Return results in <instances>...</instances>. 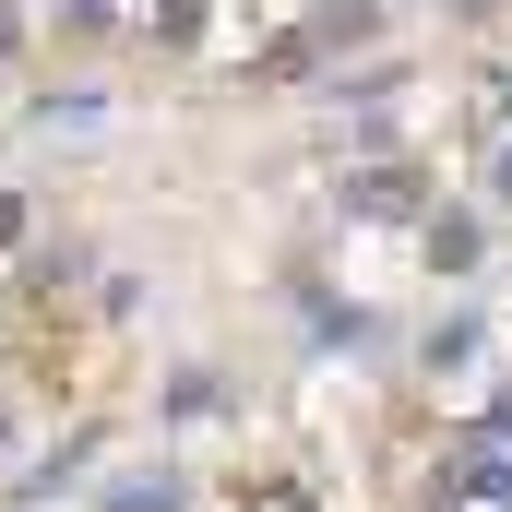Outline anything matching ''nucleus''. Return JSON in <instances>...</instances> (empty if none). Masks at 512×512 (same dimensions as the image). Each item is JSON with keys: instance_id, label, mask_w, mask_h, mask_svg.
I'll return each mask as SVG.
<instances>
[{"instance_id": "4", "label": "nucleus", "mask_w": 512, "mask_h": 512, "mask_svg": "<svg viewBox=\"0 0 512 512\" xmlns=\"http://www.w3.org/2000/svg\"><path fill=\"white\" fill-rule=\"evenodd\" d=\"M155 36H167V48H191V36H203V0H155Z\"/></svg>"}, {"instance_id": "11", "label": "nucleus", "mask_w": 512, "mask_h": 512, "mask_svg": "<svg viewBox=\"0 0 512 512\" xmlns=\"http://www.w3.org/2000/svg\"><path fill=\"white\" fill-rule=\"evenodd\" d=\"M453 12H489V0H453Z\"/></svg>"}, {"instance_id": "5", "label": "nucleus", "mask_w": 512, "mask_h": 512, "mask_svg": "<svg viewBox=\"0 0 512 512\" xmlns=\"http://www.w3.org/2000/svg\"><path fill=\"white\" fill-rule=\"evenodd\" d=\"M108 512H179V489L155 477V489H120V501H108Z\"/></svg>"}, {"instance_id": "3", "label": "nucleus", "mask_w": 512, "mask_h": 512, "mask_svg": "<svg viewBox=\"0 0 512 512\" xmlns=\"http://www.w3.org/2000/svg\"><path fill=\"white\" fill-rule=\"evenodd\" d=\"M453 489H465V501H512V453H501V441H477V453L453 465Z\"/></svg>"}, {"instance_id": "9", "label": "nucleus", "mask_w": 512, "mask_h": 512, "mask_svg": "<svg viewBox=\"0 0 512 512\" xmlns=\"http://www.w3.org/2000/svg\"><path fill=\"white\" fill-rule=\"evenodd\" d=\"M0 239H24V203H12V191H0Z\"/></svg>"}, {"instance_id": "12", "label": "nucleus", "mask_w": 512, "mask_h": 512, "mask_svg": "<svg viewBox=\"0 0 512 512\" xmlns=\"http://www.w3.org/2000/svg\"><path fill=\"white\" fill-rule=\"evenodd\" d=\"M0 441H12V417H0Z\"/></svg>"}, {"instance_id": "8", "label": "nucleus", "mask_w": 512, "mask_h": 512, "mask_svg": "<svg viewBox=\"0 0 512 512\" xmlns=\"http://www.w3.org/2000/svg\"><path fill=\"white\" fill-rule=\"evenodd\" d=\"M60 12H72V24H108V0H60Z\"/></svg>"}, {"instance_id": "2", "label": "nucleus", "mask_w": 512, "mask_h": 512, "mask_svg": "<svg viewBox=\"0 0 512 512\" xmlns=\"http://www.w3.org/2000/svg\"><path fill=\"white\" fill-rule=\"evenodd\" d=\"M346 215H417V167H346Z\"/></svg>"}, {"instance_id": "1", "label": "nucleus", "mask_w": 512, "mask_h": 512, "mask_svg": "<svg viewBox=\"0 0 512 512\" xmlns=\"http://www.w3.org/2000/svg\"><path fill=\"white\" fill-rule=\"evenodd\" d=\"M370 24H382V0H322V12L298 24V36H274V48L251 60V84H298V72H322V60H346V48H358Z\"/></svg>"}, {"instance_id": "7", "label": "nucleus", "mask_w": 512, "mask_h": 512, "mask_svg": "<svg viewBox=\"0 0 512 512\" xmlns=\"http://www.w3.org/2000/svg\"><path fill=\"white\" fill-rule=\"evenodd\" d=\"M12 48H24V12H12V0H0V60H12Z\"/></svg>"}, {"instance_id": "6", "label": "nucleus", "mask_w": 512, "mask_h": 512, "mask_svg": "<svg viewBox=\"0 0 512 512\" xmlns=\"http://www.w3.org/2000/svg\"><path fill=\"white\" fill-rule=\"evenodd\" d=\"M489 120H501V131H512V72H489Z\"/></svg>"}, {"instance_id": "10", "label": "nucleus", "mask_w": 512, "mask_h": 512, "mask_svg": "<svg viewBox=\"0 0 512 512\" xmlns=\"http://www.w3.org/2000/svg\"><path fill=\"white\" fill-rule=\"evenodd\" d=\"M489 179H501V203H512V143H501V167H489Z\"/></svg>"}]
</instances>
